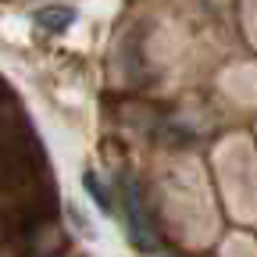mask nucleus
Returning <instances> with one entry per match:
<instances>
[{
	"mask_svg": "<svg viewBox=\"0 0 257 257\" xmlns=\"http://www.w3.org/2000/svg\"><path fill=\"white\" fill-rule=\"evenodd\" d=\"M121 204H125V218H128V236L140 250H157V236H154V225L147 218V204H143V193L133 179H121Z\"/></svg>",
	"mask_w": 257,
	"mask_h": 257,
	"instance_id": "f257e3e1",
	"label": "nucleus"
},
{
	"mask_svg": "<svg viewBox=\"0 0 257 257\" xmlns=\"http://www.w3.org/2000/svg\"><path fill=\"white\" fill-rule=\"evenodd\" d=\"M36 22H40L43 29H64V25L72 22V11H68V8H50V11H40Z\"/></svg>",
	"mask_w": 257,
	"mask_h": 257,
	"instance_id": "7ed1b4c3",
	"label": "nucleus"
},
{
	"mask_svg": "<svg viewBox=\"0 0 257 257\" xmlns=\"http://www.w3.org/2000/svg\"><path fill=\"white\" fill-rule=\"evenodd\" d=\"M86 189L93 193V200H96V204H100L104 211H111V197H107V189H104L100 182H96V175H93V172L86 175Z\"/></svg>",
	"mask_w": 257,
	"mask_h": 257,
	"instance_id": "20e7f679",
	"label": "nucleus"
},
{
	"mask_svg": "<svg viewBox=\"0 0 257 257\" xmlns=\"http://www.w3.org/2000/svg\"><path fill=\"white\" fill-rule=\"evenodd\" d=\"M61 246H64V236L47 218L40 221L36 232H29V257H54V253H61Z\"/></svg>",
	"mask_w": 257,
	"mask_h": 257,
	"instance_id": "f03ea898",
	"label": "nucleus"
}]
</instances>
